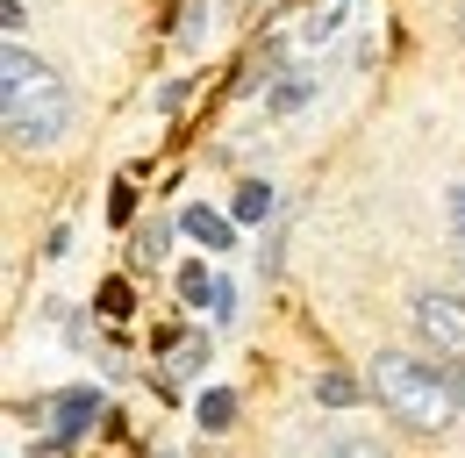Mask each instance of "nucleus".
<instances>
[{
    "instance_id": "obj_2",
    "label": "nucleus",
    "mask_w": 465,
    "mask_h": 458,
    "mask_svg": "<svg viewBox=\"0 0 465 458\" xmlns=\"http://www.w3.org/2000/svg\"><path fill=\"white\" fill-rule=\"evenodd\" d=\"M372 394H380V408H387L394 423L430 430V437L459 415V387H451V373L422 365L415 351H380V358H372Z\"/></svg>"
},
{
    "instance_id": "obj_1",
    "label": "nucleus",
    "mask_w": 465,
    "mask_h": 458,
    "mask_svg": "<svg viewBox=\"0 0 465 458\" xmlns=\"http://www.w3.org/2000/svg\"><path fill=\"white\" fill-rule=\"evenodd\" d=\"M0 101H7V136H15L22 151L58 144L64 122H72V94H64V79L29 51V44H7V51H0Z\"/></svg>"
},
{
    "instance_id": "obj_3",
    "label": "nucleus",
    "mask_w": 465,
    "mask_h": 458,
    "mask_svg": "<svg viewBox=\"0 0 465 458\" xmlns=\"http://www.w3.org/2000/svg\"><path fill=\"white\" fill-rule=\"evenodd\" d=\"M415 330L437 344V351L465 358V301L459 294H415Z\"/></svg>"
},
{
    "instance_id": "obj_12",
    "label": "nucleus",
    "mask_w": 465,
    "mask_h": 458,
    "mask_svg": "<svg viewBox=\"0 0 465 458\" xmlns=\"http://www.w3.org/2000/svg\"><path fill=\"white\" fill-rule=\"evenodd\" d=\"M330 458H387V452H380V444H337Z\"/></svg>"
},
{
    "instance_id": "obj_7",
    "label": "nucleus",
    "mask_w": 465,
    "mask_h": 458,
    "mask_svg": "<svg viewBox=\"0 0 465 458\" xmlns=\"http://www.w3.org/2000/svg\"><path fill=\"white\" fill-rule=\"evenodd\" d=\"M193 415H201V430H230V423H236V394H230V387H208Z\"/></svg>"
},
{
    "instance_id": "obj_10",
    "label": "nucleus",
    "mask_w": 465,
    "mask_h": 458,
    "mask_svg": "<svg viewBox=\"0 0 465 458\" xmlns=\"http://www.w3.org/2000/svg\"><path fill=\"white\" fill-rule=\"evenodd\" d=\"M201 358H208V344H201V337H179L173 344V373H193Z\"/></svg>"
},
{
    "instance_id": "obj_9",
    "label": "nucleus",
    "mask_w": 465,
    "mask_h": 458,
    "mask_svg": "<svg viewBox=\"0 0 465 458\" xmlns=\"http://www.w3.org/2000/svg\"><path fill=\"white\" fill-rule=\"evenodd\" d=\"M315 394L330 401V408H351V401H358V380H344V373H322V380H315Z\"/></svg>"
},
{
    "instance_id": "obj_8",
    "label": "nucleus",
    "mask_w": 465,
    "mask_h": 458,
    "mask_svg": "<svg viewBox=\"0 0 465 458\" xmlns=\"http://www.w3.org/2000/svg\"><path fill=\"white\" fill-rule=\"evenodd\" d=\"M265 208H272V186H258V179H251V186L236 194V223H258Z\"/></svg>"
},
{
    "instance_id": "obj_6",
    "label": "nucleus",
    "mask_w": 465,
    "mask_h": 458,
    "mask_svg": "<svg viewBox=\"0 0 465 458\" xmlns=\"http://www.w3.org/2000/svg\"><path fill=\"white\" fill-rule=\"evenodd\" d=\"M179 229H186L193 244H208V251H230V244H236L230 215H215V208H186V215H179Z\"/></svg>"
},
{
    "instance_id": "obj_5",
    "label": "nucleus",
    "mask_w": 465,
    "mask_h": 458,
    "mask_svg": "<svg viewBox=\"0 0 465 458\" xmlns=\"http://www.w3.org/2000/svg\"><path fill=\"white\" fill-rule=\"evenodd\" d=\"M94 408H101V394H58V401H51V444L79 437V430L94 423Z\"/></svg>"
},
{
    "instance_id": "obj_13",
    "label": "nucleus",
    "mask_w": 465,
    "mask_h": 458,
    "mask_svg": "<svg viewBox=\"0 0 465 458\" xmlns=\"http://www.w3.org/2000/svg\"><path fill=\"white\" fill-rule=\"evenodd\" d=\"M451 223H459V236H465V186L451 194Z\"/></svg>"
},
{
    "instance_id": "obj_4",
    "label": "nucleus",
    "mask_w": 465,
    "mask_h": 458,
    "mask_svg": "<svg viewBox=\"0 0 465 458\" xmlns=\"http://www.w3.org/2000/svg\"><path fill=\"white\" fill-rule=\"evenodd\" d=\"M179 301H186V308H208L215 323L230 315V286H223V280H208L201 265H186V273H179Z\"/></svg>"
},
{
    "instance_id": "obj_15",
    "label": "nucleus",
    "mask_w": 465,
    "mask_h": 458,
    "mask_svg": "<svg viewBox=\"0 0 465 458\" xmlns=\"http://www.w3.org/2000/svg\"><path fill=\"white\" fill-rule=\"evenodd\" d=\"M459 29H465V15H459Z\"/></svg>"
},
{
    "instance_id": "obj_11",
    "label": "nucleus",
    "mask_w": 465,
    "mask_h": 458,
    "mask_svg": "<svg viewBox=\"0 0 465 458\" xmlns=\"http://www.w3.org/2000/svg\"><path fill=\"white\" fill-rule=\"evenodd\" d=\"M158 258H165V229H143L136 236V265H158Z\"/></svg>"
},
{
    "instance_id": "obj_14",
    "label": "nucleus",
    "mask_w": 465,
    "mask_h": 458,
    "mask_svg": "<svg viewBox=\"0 0 465 458\" xmlns=\"http://www.w3.org/2000/svg\"><path fill=\"white\" fill-rule=\"evenodd\" d=\"M451 387H459V408H465V358L451 365Z\"/></svg>"
}]
</instances>
